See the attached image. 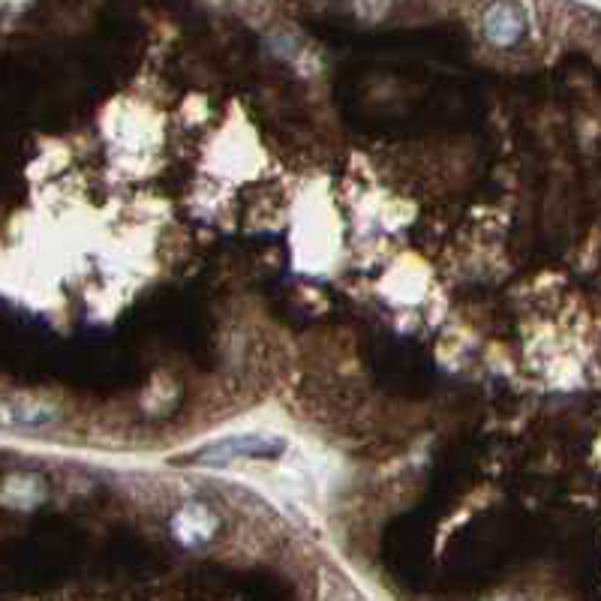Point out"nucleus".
<instances>
[{
  "label": "nucleus",
  "instance_id": "obj_1",
  "mask_svg": "<svg viewBox=\"0 0 601 601\" xmlns=\"http://www.w3.org/2000/svg\"><path fill=\"white\" fill-rule=\"evenodd\" d=\"M283 439L277 436H265V433H241V436H226V439H217L199 451L190 454L193 463L199 466H223L229 460H238V457H256V460H265V457H280L283 454Z\"/></svg>",
  "mask_w": 601,
  "mask_h": 601
},
{
  "label": "nucleus",
  "instance_id": "obj_2",
  "mask_svg": "<svg viewBox=\"0 0 601 601\" xmlns=\"http://www.w3.org/2000/svg\"><path fill=\"white\" fill-rule=\"evenodd\" d=\"M484 34L490 43L496 46H511L523 37L526 31V19H523V10L517 4H511V0H496V4H490L484 10Z\"/></svg>",
  "mask_w": 601,
  "mask_h": 601
},
{
  "label": "nucleus",
  "instance_id": "obj_3",
  "mask_svg": "<svg viewBox=\"0 0 601 601\" xmlns=\"http://www.w3.org/2000/svg\"><path fill=\"white\" fill-rule=\"evenodd\" d=\"M172 532L184 544H205L217 532V517L202 505H187L172 517Z\"/></svg>",
  "mask_w": 601,
  "mask_h": 601
},
{
  "label": "nucleus",
  "instance_id": "obj_4",
  "mask_svg": "<svg viewBox=\"0 0 601 601\" xmlns=\"http://www.w3.org/2000/svg\"><path fill=\"white\" fill-rule=\"evenodd\" d=\"M55 415L46 403H37V400H7L4 403V421L10 427H40V424H49Z\"/></svg>",
  "mask_w": 601,
  "mask_h": 601
}]
</instances>
